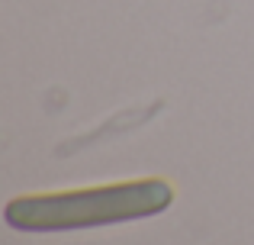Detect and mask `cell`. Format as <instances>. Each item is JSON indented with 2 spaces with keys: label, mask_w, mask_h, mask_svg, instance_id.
Segmentation results:
<instances>
[{
  "label": "cell",
  "mask_w": 254,
  "mask_h": 245,
  "mask_svg": "<svg viewBox=\"0 0 254 245\" xmlns=\"http://www.w3.org/2000/svg\"><path fill=\"white\" fill-rule=\"evenodd\" d=\"M168 203H171V187L164 181L148 177V181L113 184V187L13 200L6 207V220L19 229H74L116 220H138V216L164 210Z\"/></svg>",
  "instance_id": "cell-1"
}]
</instances>
